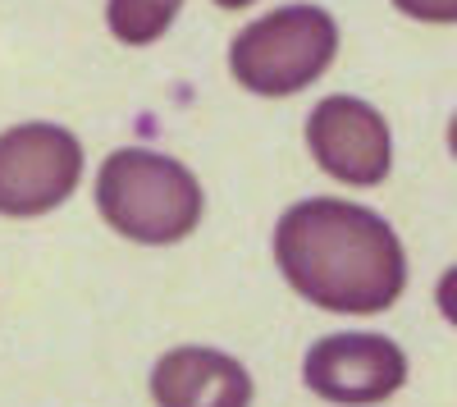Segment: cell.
<instances>
[{
    "mask_svg": "<svg viewBox=\"0 0 457 407\" xmlns=\"http://www.w3.org/2000/svg\"><path fill=\"white\" fill-rule=\"evenodd\" d=\"M96 211L129 243L170 247L202 225L206 193L183 161L151 146H120L96 170Z\"/></svg>",
    "mask_w": 457,
    "mask_h": 407,
    "instance_id": "2",
    "label": "cell"
},
{
    "mask_svg": "<svg viewBox=\"0 0 457 407\" xmlns=\"http://www.w3.org/2000/svg\"><path fill=\"white\" fill-rule=\"evenodd\" d=\"M156 407H252V371L220 348H174L151 366Z\"/></svg>",
    "mask_w": 457,
    "mask_h": 407,
    "instance_id": "7",
    "label": "cell"
},
{
    "mask_svg": "<svg viewBox=\"0 0 457 407\" xmlns=\"http://www.w3.org/2000/svg\"><path fill=\"white\" fill-rule=\"evenodd\" d=\"M338 55V23L320 5H279L228 42V73L252 96L307 92Z\"/></svg>",
    "mask_w": 457,
    "mask_h": 407,
    "instance_id": "3",
    "label": "cell"
},
{
    "mask_svg": "<svg viewBox=\"0 0 457 407\" xmlns=\"http://www.w3.org/2000/svg\"><path fill=\"white\" fill-rule=\"evenodd\" d=\"M307 152L312 161L348 188H375L389 179L394 133L389 120L361 96H325L307 115Z\"/></svg>",
    "mask_w": 457,
    "mask_h": 407,
    "instance_id": "5",
    "label": "cell"
},
{
    "mask_svg": "<svg viewBox=\"0 0 457 407\" xmlns=\"http://www.w3.org/2000/svg\"><path fill=\"white\" fill-rule=\"evenodd\" d=\"M220 10H247V5H256V0H215Z\"/></svg>",
    "mask_w": 457,
    "mask_h": 407,
    "instance_id": "10",
    "label": "cell"
},
{
    "mask_svg": "<svg viewBox=\"0 0 457 407\" xmlns=\"http://www.w3.org/2000/svg\"><path fill=\"white\" fill-rule=\"evenodd\" d=\"M302 380L325 403L343 407H375L403 389L407 380V353L370 329H343L325 335L302 357Z\"/></svg>",
    "mask_w": 457,
    "mask_h": 407,
    "instance_id": "6",
    "label": "cell"
},
{
    "mask_svg": "<svg viewBox=\"0 0 457 407\" xmlns=\"http://www.w3.org/2000/svg\"><path fill=\"white\" fill-rule=\"evenodd\" d=\"M394 5L421 23H457V0H394Z\"/></svg>",
    "mask_w": 457,
    "mask_h": 407,
    "instance_id": "9",
    "label": "cell"
},
{
    "mask_svg": "<svg viewBox=\"0 0 457 407\" xmlns=\"http://www.w3.org/2000/svg\"><path fill=\"white\" fill-rule=\"evenodd\" d=\"M83 183V142L64 124H14L0 133V215L32 220L64 206Z\"/></svg>",
    "mask_w": 457,
    "mask_h": 407,
    "instance_id": "4",
    "label": "cell"
},
{
    "mask_svg": "<svg viewBox=\"0 0 457 407\" xmlns=\"http://www.w3.org/2000/svg\"><path fill=\"white\" fill-rule=\"evenodd\" d=\"M183 0H105V23L114 42L124 46H151L174 28Z\"/></svg>",
    "mask_w": 457,
    "mask_h": 407,
    "instance_id": "8",
    "label": "cell"
},
{
    "mask_svg": "<svg viewBox=\"0 0 457 407\" xmlns=\"http://www.w3.org/2000/svg\"><path fill=\"white\" fill-rule=\"evenodd\" d=\"M275 262L297 298L334 316H379L407 288V252L385 215L343 197H307L279 215Z\"/></svg>",
    "mask_w": 457,
    "mask_h": 407,
    "instance_id": "1",
    "label": "cell"
}]
</instances>
